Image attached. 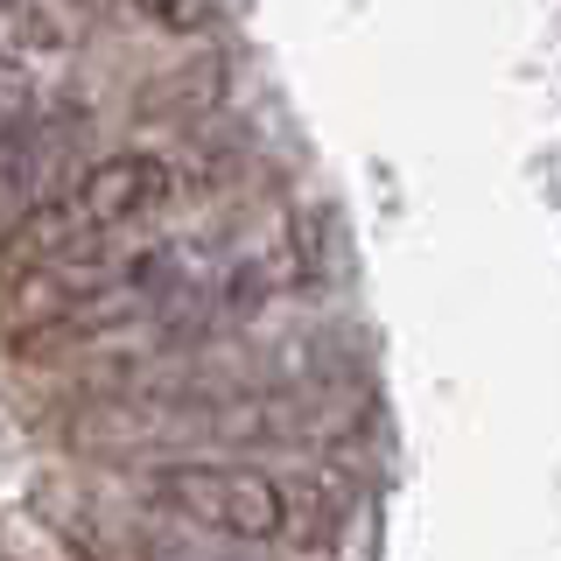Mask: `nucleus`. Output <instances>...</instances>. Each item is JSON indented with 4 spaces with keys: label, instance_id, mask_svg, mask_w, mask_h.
<instances>
[{
    "label": "nucleus",
    "instance_id": "nucleus-4",
    "mask_svg": "<svg viewBox=\"0 0 561 561\" xmlns=\"http://www.w3.org/2000/svg\"><path fill=\"white\" fill-rule=\"evenodd\" d=\"M22 119H28V84H22V70L0 57V134L22 127Z\"/></svg>",
    "mask_w": 561,
    "mask_h": 561
},
{
    "label": "nucleus",
    "instance_id": "nucleus-3",
    "mask_svg": "<svg viewBox=\"0 0 561 561\" xmlns=\"http://www.w3.org/2000/svg\"><path fill=\"white\" fill-rule=\"evenodd\" d=\"M105 14H113V0H0V28H8V43L28 49V57L78 49Z\"/></svg>",
    "mask_w": 561,
    "mask_h": 561
},
{
    "label": "nucleus",
    "instance_id": "nucleus-1",
    "mask_svg": "<svg viewBox=\"0 0 561 561\" xmlns=\"http://www.w3.org/2000/svg\"><path fill=\"white\" fill-rule=\"evenodd\" d=\"M154 484H162V505L175 519L204 526V534H225V540H274L288 526L280 484L245 463H175Z\"/></svg>",
    "mask_w": 561,
    "mask_h": 561
},
{
    "label": "nucleus",
    "instance_id": "nucleus-2",
    "mask_svg": "<svg viewBox=\"0 0 561 561\" xmlns=\"http://www.w3.org/2000/svg\"><path fill=\"white\" fill-rule=\"evenodd\" d=\"M175 197V169L162 162V154H105V162H92L70 183V210H78L84 232H119V225L148 218V210H162Z\"/></svg>",
    "mask_w": 561,
    "mask_h": 561
}]
</instances>
